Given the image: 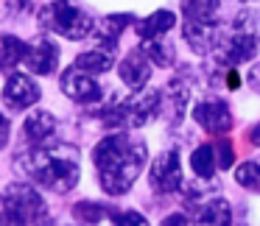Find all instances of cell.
<instances>
[{"mask_svg":"<svg viewBox=\"0 0 260 226\" xmlns=\"http://www.w3.org/2000/svg\"><path fill=\"white\" fill-rule=\"evenodd\" d=\"M73 215L84 223H98L107 215V209H104V204H95V201H79L73 207Z\"/></svg>","mask_w":260,"mask_h":226,"instance_id":"d4e9b609","label":"cell"},{"mask_svg":"<svg viewBox=\"0 0 260 226\" xmlns=\"http://www.w3.org/2000/svg\"><path fill=\"white\" fill-rule=\"evenodd\" d=\"M62 92L70 98V101H79V103H92L101 98V87L92 76L81 73V70H64L62 73Z\"/></svg>","mask_w":260,"mask_h":226,"instance_id":"9c48e42d","label":"cell"},{"mask_svg":"<svg viewBox=\"0 0 260 226\" xmlns=\"http://www.w3.org/2000/svg\"><path fill=\"white\" fill-rule=\"evenodd\" d=\"M23 56H25V45L17 36L9 34L0 36V70H12L17 62H23Z\"/></svg>","mask_w":260,"mask_h":226,"instance_id":"44dd1931","label":"cell"},{"mask_svg":"<svg viewBox=\"0 0 260 226\" xmlns=\"http://www.w3.org/2000/svg\"><path fill=\"white\" fill-rule=\"evenodd\" d=\"M193 226H232V209L224 198H210L196 209Z\"/></svg>","mask_w":260,"mask_h":226,"instance_id":"5bb4252c","label":"cell"},{"mask_svg":"<svg viewBox=\"0 0 260 226\" xmlns=\"http://www.w3.org/2000/svg\"><path fill=\"white\" fill-rule=\"evenodd\" d=\"M143 56L151 64H159V67H168L174 62V45H168L165 40H143Z\"/></svg>","mask_w":260,"mask_h":226,"instance_id":"7402d4cb","label":"cell"},{"mask_svg":"<svg viewBox=\"0 0 260 226\" xmlns=\"http://www.w3.org/2000/svg\"><path fill=\"white\" fill-rule=\"evenodd\" d=\"M249 140H252V142H254V145H260V123H257V126H254V129H252V131H249Z\"/></svg>","mask_w":260,"mask_h":226,"instance_id":"1f68e13d","label":"cell"},{"mask_svg":"<svg viewBox=\"0 0 260 226\" xmlns=\"http://www.w3.org/2000/svg\"><path fill=\"white\" fill-rule=\"evenodd\" d=\"M28 226H53V220L48 218V215H42V218H37V220H31Z\"/></svg>","mask_w":260,"mask_h":226,"instance_id":"4dcf8cb0","label":"cell"},{"mask_svg":"<svg viewBox=\"0 0 260 226\" xmlns=\"http://www.w3.org/2000/svg\"><path fill=\"white\" fill-rule=\"evenodd\" d=\"M112 223L115 226H148V220L140 212H135V209H126V212L112 215Z\"/></svg>","mask_w":260,"mask_h":226,"instance_id":"4316f807","label":"cell"},{"mask_svg":"<svg viewBox=\"0 0 260 226\" xmlns=\"http://www.w3.org/2000/svg\"><path fill=\"white\" fill-rule=\"evenodd\" d=\"M182 36H185V42H187V45H190L196 53L215 51V48L221 45L218 20H213V23H196V20H185V25H182Z\"/></svg>","mask_w":260,"mask_h":226,"instance_id":"8fae6325","label":"cell"},{"mask_svg":"<svg viewBox=\"0 0 260 226\" xmlns=\"http://www.w3.org/2000/svg\"><path fill=\"white\" fill-rule=\"evenodd\" d=\"M42 25L56 34H62L64 40H84L92 31V20L90 14H84L81 9H76L68 0H56L51 6L42 9Z\"/></svg>","mask_w":260,"mask_h":226,"instance_id":"5b68a950","label":"cell"},{"mask_svg":"<svg viewBox=\"0 0 260 226\" xmlns=\"http://www.w3.org/2000/svg\"><path fill=\"white\" fill-rule=\"evenodd\" d=\"M168 98H171V115H174V123L185 115V106L187 101H190V92H187L185 84H179V81H174V84L168 87Z\"/></svg>","mask_w":260,"mask_h":226,"instance_id":"cb8c5ba5","label":"cell"},{"mask_svg":"<svg viewBox=\"0 0 260 226\" xmlns=\"http://www.w3.org/2000/svg\"><path fill=\"white\" fill-rule=\"evenodd\" d=\"M56 131V120H53L51 112H31L23 123V134L28 137L31 142H42Z\"/></svg>","mask_w":260,"mask_h":226,"instance_id":"2e32d148","label":"cell"},{"mask_svg":"<svg viewBox=\"0 0 260 226\" xmlns=\"http://www.w3.org/2000/svg\"><path fill=\"white\" fill-rule=\"evenodd\" d=\"M235 179H238V184L249 187V190H260V162L257 159H249V162L238 165Z\"/></svg>","mask_w":260,"mask_h":226,"instance_id":"603a6c76","label":"cell"},{"mask_svg":"<svg viewBox=\"0 0 260 226\" xmlns=\"http://www.w3.org/2000/svg\"><path fill=\"white\" fill-rule=\"evenodd\" d=\"M148 181L157 193H176L182 187V165H179V154L171 148L162 151L148 168Z\"/></svg>","mask_w":260,"mask_h":226,"instance_id":"52a82bcc","label":"cell"},{"mask_svg":"<svg viewBox=\"0 0 260 226\" xmlns=\"http://www.w3.org/2000/svg\"><path fill=\"white\" fill-rule=\"evenodd\" d=\"M135 23V17L132 14H118V17H104L101 23H98V31L95 36L104 42V51H109V48L118 42L120 31H123V25H132Z\"/></svg>","mask_w":260,"mask_h":226,"instance_id":"e0dca14e","label":"cell"},{"mask_svg":"<svg viewBox=\"0 0 260 226\" xmlns=\"http://www.w3.org/2000/svg\"><path fill=\"white\" fill-rule=\"evenodd\" d=\"M25 67L31 70V73H40V76H48L56 70L59 64V48L53 45L51 40H40L34 42L31 48H25Z\"/></svg>","mask_w":260,"mask_h":226,"instance_id":"4fadbf2b","label":"cell"},{"mask_svg":"<svg viewBox=\"0 0 260 226\" xmlns=\"http://www.w3.org/2000/svg\"><path fill=\"white\" fill-rule=\"evenodd\" d=\"M23 170L45 184L53 193H68L79 184V154L70 145H48V148H34L31 154L23 157Z\"/></svg>","mask_w":260,"mask_h":226,"instance_id":"7a4b0ae2","label":"cell"},{"mask_svg":"<svg viewBox=\"0 0 260 226\" xmlns=\"http://www.w3.org/2000/svg\"><path fill=\"white\" fill-rule=\"evenodd\" d=\"M260 48V12L257 9H243L235 20H232V31L226 40L215 51H221V59L230 67L249 62Z\"/></svg>","mask_w":260,"mask_h":226,"instance_id":"3957f363","label":"cell"},{"mask_svg":"<svg viewBox=\"0 0 260 226\" xmlns=\"http://www.w3.org/2000/svg\"><path fill=\"white\" fill-rule=\"evenodd\" d=\"M118 73H120V81H123L126 87L143 90V87L148 84V79H151V62H148V59L143 56V51L137 48V51H132L129 56L118 64Z\"/></svg>","mask_w":260,"mask_h":226,"instance_id":"7c38bea8","label":"cell"},{"mask_svg":"<svg viewBox=\"0 0 260 226\" xmlns=\"http://www.w3.org/2000/svg\"><path fill=\"white\" fill-rule=\"evenodd\" d=\"M159 106H162V95L157 90H148L129 98L126 103H118L115 109H109L104 123L115 126V129H140V126L151 123L157 118Z\"/></svg>","mask_w":260,"mask_h":226,"instance_id":"277c9868","label":"cell"},{"mask_svg":"<svg viewBox=\"0 0 260 226\" xmlns=\"http://www.w3.org/2000/svg\"><path fill=\"white\" fill-rule=\"evenodd\" d=\"M174 25H176V14L168 12V9H159V12L148 14L146 20L137 23V34H140L143 40H162Z\"/></svg>","mask_w":260,"mask_h":226,"instance_id":"9a60e30c","label":"cell"},{"mask_svg":"<svg viewBox=\"0 0 260 226\" xmlns=\"http://www.w3.org/2000/svg\"><path fill=\"white\" fill-rule=\"evenodd\" d=\"M92 159H95L104 193L123 196L146 168L148 148L143 140H132L126 134H109L95 145Z\"/></svg>","mask_w":260,"mask_h":226,"instance_id":"6da1fadb","label":"cell"},{"mask_svg":"<svg viewBox=\"0 0 260 226\" xmlns=\"http://www.w3.org/2000/svg\"><path fill=\"white\" fill-rule=\"evenodd\" d=\"M190 168L199 179H213L215 176V154H213V145H199L196 151L190 154Z\"/></svg>","mask_w":260,"mask_h":226,"instance_id":"ffe728a7","label":"cell"},{"mask_svg":"<svg viewBox=\"0 0 260 226\" xmlns=\"http://www.w3.org/2000/svg\"><path fill=\"white\" fill-rule=\"evenodd\" d=\"M112 64H115L112 51H104V48L87 51V53H81V56L76 59V70H81V73H107Z\"/></svg>","mask_w":260,"mask_h":226,"instance_id":"ac0fdd59","label":"cell"},{"mask_svg":"<svg viewBox=\"0 0 260 226\" xmlns=\"http://www.w3.org/2000/svg\"><path fill=\"white\" fill-rule=\"evenodd\" d=\"M159 226H187V218H185V215L176 212V215H168V218H165Z\"/></svg>","mask_w":260,"mask_h":226,"instance_id":"f1b7e54d","label":"cell"},{"mask_svg":"<svg viewBox=\"0 0 260 226\" xmlns=\"http://www.w3.org/2000/svg\"><path fill=\"white\" fill-rule=\"evenodd\" d=\"M193 120L207 134H215V137L226 134L232 129V123H235L232 120V109L221 98H210V101H202L199 106H193Z\"/></svg>","mask_w":260,"mask_h":226,"instance_id":"ba28073f","label":"cell"},{"mask_svg":"<svg viewBox=\"0 0 260 226\" xmlns=\"http://www.w3.org/2000/svg\"><path fill=\"white\" fill-rule=\"evenodd\" d=\"M40 84H37L31 76H23V73H14L12 79L6 81L3 87V101L9 103L12 109H25V106H34L40 101Z\"/></svg>","mask_w":260,"mask_h":226,"instance_id":"30bf717a","label":"cell"},{"mask_svg":"<svg viewBox=\"0 0 260 226\" xmlns=\"http://www.w3.org/2000/svg\"><path fill=\"white\" fill-rule=\"evenodd\" d=\"M9 142V120L3 118V112H0V148Z\"/></svg>","mask_w":260,"mask_h":226,"instance_id":"f546056e","label":"cell"},{"mask_svg":"<svg viewBox=\"0 0 260 226\" xmlns=\"http://www.w3.org/2000/svg\"><path fill=\"white\" fill-rule=\"evenodd\" d=\"M0 226H28V223H25L17 212H12V209L3 207V209H0Z\"/></svg>","mask_w":260,"mask_h":226,"instance_id":"83f0119b","label":"cell"},{"mask_svg":"<svg viewBox=\"0 0 260 226\" xmlns=\"http://www.w3.org/2000/svg\"><path fill=\"white\" fill-rule=\"evenodd\" d=\"M213 154H215V165H218V168H232L235 157H232V145H230V140H215Z\"/></svg>","mask_w":260,"mask_h":226,"instance_id":"484cf974","label":"cell"},{"mask_svg":"<svg viewBox=\"0 0 260 226\" xmlns=\"http://www.w3.org/2000/svg\"><path fill=\"white\" fill-rule=\"evenodd\" d=\"M185 20H196V23H213L218 14V0H185L182 3Z\"/></svg>","mask_w":260,"mask_h":226,"instance_id":"d6986e66","label":"cell"},{"mask_svg":"<svg viewBox=\"0 0 260 226\" xmlns=\"http://www.w3.org/2000/svg\"><path fill=\"white\" fill-rule=\"evenodd\" d=\"M3 207L17 212L25 223L45 215V201L31 184H9L3 190Z\"/></svg>","mask_w":260,"mask_h":226,"instance_id":"8992f818","label":"cell"}]
</instances>
